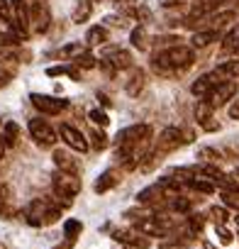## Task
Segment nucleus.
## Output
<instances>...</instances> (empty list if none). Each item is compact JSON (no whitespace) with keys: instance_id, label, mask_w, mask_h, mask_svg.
<instances>
[{"instance_id":"1","label":"nucleus","mask_w":239,"mask_h":249,"mask_svg":"<svg viewBox=\"0 0 239 249\" xmlns=\"http://www.w3.org/2000/svg\"><path fill=\"white\" fill-rule=\"evenodd\" d=\"M195 61V54L190 47L186 44H173L164 52H159L152 61L154 71L161 73V76H176V73H183L186 69H190Z\"/></svg>"},{"instance_id":"2","label":"nucleus","mask_w":239,"mask_h":249,"mask_svg":"<svg viewBox=\"0 0 239 249\" xmlns=\"http://www.w3.org/2000/svg\"><path fill=\"white\" fill-rule=\"evenodd\" d=\"M25 217H27V222H30L32 227H47V225H54V222L61 217V210H59L51 200H47V198H34V200L27 205Z\"/></svg>"},{"instance_id":"3","label":"nucleus","mask_w":239,"mask_h":249,"mask_svg":"<svg viewBox=\"0 0 239 249\" xmlns=\"http://www.w3.org/2000/svg\"><path fill=\"white\" fill-rule=\"evenodd\" d=\"M149 140H152L149 124H130V127L120 130L115 137L117 147H130V149H139V144H147Z\"/></svg>"},{"instance_id":"4","label":"nucleus","mask_w":239,"mask_h":249,"mask_svg":"<svg viewBox=\"0 0 239 249\" xmlns=\"http://www.w3.org/2000/svg\"><path fill=\"white\" fill-rule=\"evenodd\" d=\"M27 25H30V32H37V35H44L51 27V10L44 0H34V3L27 5Z\"/></svg>"},{"instance_id":"5","label":"nucleus","mask_w":239,"mask_h":249,"mask_svg":"<svg viewBox=\"0 0 239 249\" xmlns=\"http://www.w3.org/2000/svg\"><path fill=\"white\" fill-rule=\"evenodd\" d=\"M30 135H32V140L42 147V149H49V147H54L56 144V132H54V127L47 122V120H30Z\"/></svg>"},{"instance_id":"6","label":"nucleus","mask_w":239,"mask_h":249,"mask_svg":"<svg viewBox=\"0 0 239 249\" xmlns=\"http://www.w3.org/2000/svg\"><path fill=\"white\" fill-rule=\"evenodd\" d=\"M54 193L61 196V198H71L81 193V178L73 176V174H64V171H56L54 174Z\"/></svg>"},{"instance_id":"7","label":"nucleus","mask_w":239,"mask_h":249,"mask_svg":"<svg viewBox=\"0 0 239 249\" xmlns=\"http://www.w3.org/2000/svg\"><path fill=\"white\" fill-rule=\"evenodd\" d=\"M237 95V81H220L215 88H212V93L205 98L207 103H210V107L215 110V107H222V105H227L232 98Z\"/></svg>"},{"instance_id":"8","label":"nucleus","mask_w":239,"mask_h":249,"mask_svg":"<svg viewBox=\"0 0 239 249\" xmlns=\"http://www.w3.org/2000/svg\"><path fill=\"white\" fill-rule=\"evenodd\" d=\"M30 100H32V105H34L39 112H44V115H59L61 110H66V107H68V103H66V100L54 98V95H42V93H32V95H30Z\"/></svg>"},{"instance_id":"9","label":"nucleus","mask_w":239,"mask_h":249,"mask_svg":"<svg viewBox=\"0 0 239 249\" xmlns=\"http://www.w3.org/2000/svg\"><path fill=\"white\" fill-rule=\"evenodd\" d=\"M102 59L115 69V71H120V69H132V54L127 52V49H120V47H105L102 49Z\"/></svg>"},{"instance_id":"10","label":"nucleus","mask_w":239,"mask_h":249,"mask_svg":"<svg viewBox=\"0 0 239 249\" xmlns=\"http://www.w3.org/2000/svg\"><path fill=\"white\" fill-rule=\"evenodd\" d=\"M112 239L120 242V244H130V247H135V249H149V247H152L149 237H144V234L137 232V230H115V232H112Z\"/></svg>"},{"instance_id":"11","label":"nucleus","mask_w":239,"mask_h":249,"mask_svg":"<svg viewBox=\"0 0 239 249\" xmlns=\"http://www.w3.org/2000/svg\"><path fill=\"white\" fill-rule=\"evenodd\" d=\"M181 144H183V140H181V130H178V127H166V130L159 135V140H156V149H154V152H159V154H169V152L178 149Z\"/></svg>"},{"instance_id":"12","label":"nucleus","mask_w":239,"mask_h":249,"mask_svg":"<svg viewBox=\"0 0 239 249\" xmlns=\"http://www.w3.org/2000/svg\"><path fill=\"white\" fill-rule=\"evenodd\" d=\"M59 135H61V140H64L71 149H76V152H85V149H88L85 135H83L81 130L71 127V124H61V127H59Z\"/></svg>"},{"instance_id":"13","label":"nucleus","mask_w":239,"mask_h":249,"mask_svg":"<svg viewBox=\"0 0 239 249\" xmlns=\"http://www.w3.org/2000/svg\"><path fill=\"white\" fill-rule=\"evenodd\" d=\"M147 88V73L142 71V69H130V78L125 81V90H127V95H132V98H137L142 90Z\"/></svg>"},{"instance_id":"14","label":"nucleus","mask_w":239,"mask_h":249,"mask_svg":"<svg viewBox=\"0 0 239 249\" xmlns=\"http://www.w3.org/2000/svg\"><path fill=\"white\" fill-rule=\"evenodd\" d=\"M217 83H220V78H217L215 73H205V76H200V78L190 86V93H193L195 98H203V100H205Z\"/></svg>"},{"instance_id":"15","label":"nucleus","mask_w":239,"mask_h":249,"mask_svg":"<svg viewBox=\"0 0 239 249\" xmlns=\"http://www.w3.org/2000/svg\"><path fill=\"white\" fill-rule=\"evenodd\" d=\"M54 164H56V169L64 171V174L78 176V171H81V164H78L68 152H64V149H54Z\"/></svg>"},{"instance_id":"16","label":"nucleus","mask_w":239,"mask_h":249,"mask_svg":"<svg viewBox=\"0 0 239 249\" xmlns=\"http://www.w3.org/2000/svg\"><path fill=\"white\" fill-rule=\"evenodd\" d=\"M164 198H166V196H164V191L159 188V183H154V186H147L144 191H139V193H137V203H139V205H144V208L159 205Z\"/></svg>"},{"instance_id":"17","label":"nucleus","mask_w":239,"mask_h":249,"mask_svg":"<svg viewBox=\"0 0 239 249\" xmlns=\"http://www.w3.org/2000/svg\"><path fill=\"white\" fill-rule=\"evenodd\" d=\"M120 181V171H115V169H107V171H102L100 176H98V181H95V193H107V191H112Z\"/></svg>"},{"instance_id":"18","label":"nucleus","mask_w":239,"mask_h":249,"mask_svg":"<svg viewBox=\"0 0 239 249\" xmlns=\"http://www.w3.org/2000/svg\"><path fill=\"white\" fill-rule=\"evenodd\" d=\"M220 49H222V54H234V56H239V25L222 37V47H220Z\"/></svg>"},{"instance_id":"19","label":"nucleus","mask_w":239,"mask_h":249,"mask_svg":"<svg viewBox=\"0 0 239 249\" xmlns=\"http://www.w3.org/2000/svg\"><path fill=\"white\" fill-rule=\"evenodd\" d=\"M107 37H110L107 30L100 27V25H95V27H90L88 35H85V47H105Z\"/></svg>"},{"instance_id":"20","label":"nucleus","mask_w":239,"mask_h":249,"mask_svg":"<svg viewBox=\"0 0 239 249\" xmlns=\"http://www.w3.org/2000/svg\"><path fill=\"white\" fill-rule=\"evenodd\" d=\"M217 78H227V81H237V76H239V61L234 59V61H222L215 71H212Z\"/></svg>"},{"instance_id":"21","label":"nucleus","mask_w":239,"mask_h":249,"mask_svg":"<svg viewBox=\"0 0 239 249\" xmlns=\"http://www.w3.org/2000/svg\"><path fill=\"white\" fill-rule=\"evenodd\" d=\"M3 144H5V149L8 147H15L17 144V140H20V127H17V122H5V127H3Z\"/></svg>"},{"instance_id":"22","label":"nucleus","mask_w":239,"mask_h":249,"mask_svg":"<svg viewBox=\"0 0 239 249\" xmlns=\"http://www.w3.org/2000/svg\"><path fill=\"white\" fill-rule=\"evenodd\" d=\"M90 13H93V0H81V3L76 5V10H73V15H71V20L76 25H81V22H85L90 18Z\"/></svg>"},{"instance_id":"23","label":"nucleus","mask_w":239,"mask_h":249,"mask_svg":"<svg viewBox=\"0 0 239 249\" xmlns=\"http://www.w3.org/2000/svg\"><path fill=\"white\" fill-rule=\"evenodd\" d=\"M212 42H220V32L215 30H200L193 35V47H207Z\"/></svg>"},{"instance_id":"24","label":"nucleus","mask_w":239,"mask_h":249,"mask_svg":"<svg viewBox=\"0 0 239 249\" xmlns=\"http://www.w3.org/2000/svg\"><path fill=\"white\" fill-rule=\"evenodd\" d=\"M83 52H88V49H85V44L76 42V44H66L64 49H59V52H56V56H61V59H71V61H73V59H78Z\"/></svg>"},{"instance_id":"25","label":"nucleus","mask_w":239,"mask_h":249,"mask_svg":"<svg viewBox=\"0 0 239 249\" xmlns=\"http://www.w3.org/2000/svg\"><path fill=\"white\" fill-rule=\"evenodd\" d=\"M10 203H13V191H10L8 186H0V215H3V217L13 215Z\"/></svg>"},{"instance_id":"26","label":"nucleus","mask_w":239,"mask_h":249,"mask_svg":"<svg viewBox=\"0 0 239 249\" xmlns=\"http://www.w3.org/2000/svg\"><path fill=\"white\" fill-rule=\"evenodd\" d=\"M81 232H83V222L81 220H66L64 222V234H66L68 242H76V237H81Z\"/></svg>"},{"instance_id":"27","label":"nucleus","mask_w":239,"mask_h":249,"mask_svg":"<svg viewBox=\"0 0 239 249\" xmlns=\"http://www.w3.org/2000/svg\"><path fill=\"white\" fill-rule=\"evenodd\" d=\"M149 37H147V32H144V27H137V30H132V35H130V42H132V47H137V49H149V42H147Z\"/></svg>"},{"instance_id":"28","label":"nucleus","mask_w":239,"mask_h":249,"mask_svg":"<svg viewBox=\"0 0 239 249\" xmlns=\"http://www.w3.org/2000/svg\"><path fill=\"white\" fill-rule=\"evenodd\" d=\"M71 66H76V69H95V66H98V59H95L93 54L83 52L78 59H73V61H71Z\"/></svg>"},{"instance_id":"29","label":"nucleus","mask_w":239,"mask_h":249,"mask_svg":"<svg viewBox=\"0 0 239 249\" xmlns=\"http://www.w3.org/2000/svg\"><path fill=\"white\" fill-rule=\"evenodd\" d=\"M90 147H93L95 152H102V149L107 147V135L100 132V130H90Z\"/></svg>"},{"instance_id":"30","label":"nucleus","mask_w":239,"mask_h":249,"mask_svg":"<svg viewBox=\"0 0 239 249\" xmlns=\"http://www.w3.org/2000/svg\"><path fill=\"white\" fill-rule=\"evenodd\" d=\"M188 186L193 188V191H200V193H215V186L210 183V181H205V178H190L188 181Z\"/></svg>"},{"instance_id":"31","label":"nucleus","mask_w":239,"mask_h":249,"mask_svg":"<svg viewBox=\"0 0 239 249\" xmlns=\"http://www.w3.org/2000/svg\"><path fill=\"white\" fill-rule=\"evenodd\" d=\"M190 208H193L190 198H186V196L171 198V210H176V213H190Z\"/></svg>"},{"instance_id":"32","label":"nucleus","mask_w":239,"mask_h":249,"mask_svg":"<svg viewBox=\"0 0 239 249\" xmlns=\"http://www.w3.org/2000/svg\"><path fill=\"white\" fill-rule=\"evenodd\" d=\"M188 227H190L193 234L200 232V230L205 227V215H200V213H188Z\"/></svg>"},{"instance_id":"33","label":"nucleus","mask_w":239,"mask_h":249,"mask_svg":"<svg viewBox=\"0 0 239 249\" xmlns=\"http://www.w3.org/2000/svg\"><path fill=\"white\" fill-rule=\"evenodd\" d=\"M207 117H212V107H210L207 100H200V103L195 105V120L203 122V120H207Z\"/></svg>"},{"instance_id":"34","label":"nucleus","mask_w":239,"mask_h":249,"mask_svg":"<svg viewBox=\"0 0 239 249\" xmlns=\"http://www.w3.org/2000/svg\"><path fill=\"white\" fill-rule=\"evenodd\" d=\"M210 217H212V222H215V225H227V220H229L227 210H224V208H217V205H212V208H210Z\"/></svg>"},{"instance_id":"35","label":"nucleus","mask_w":239,"mask_h":249,"mask_svg":"<svg viewBox=\"0 0 239 249\" xmlns=\"http://www.w3.org/2000/svg\"><path fill=\"white\" fill-rule=\"evenodd\" d=\"M88 117H90V122H93V124H100V127H107V124H110V117H107L102 110H90V112H88Z\"/></svg>"},{"instance_id":"36","label":"nucleus","mask_w":239,"mask_h":249,"mask_svg":"<svg viewBox=\"0 0 239 249\" xmlns=\"http://www.w3.org/2000/svg\"><path fill=\"white\" fill-rule=\"evenodd\" d=\"M15 13H13V5L8 3V0H0V20H5V22H13Z\"/></svg>"},{"instance_id":"37","label":"nucleus","mask_w":239,"mask_h":249,"mask_svg":"<svg viewBox=\"0 0 239 249\" xmlns=\"http://www.w3.org/2000/svg\"><path fill=\"white\" fill-rule=\"evenodd\" d=\"M198 159H207V161H217V159H222V154H220L217 149H212V147H203V149L198 152Z\"/></svg>"},{"instance_id":"38","label":"nucleus","mask_w":239,"mask_h":249,"mask_svg":"<svg viewBox=\"0 0 239 249\" xmlns=\"http://www.w3.org/2000/svg\"><path fill=\"white\" fill-rule=\"evenodd\" d=\"M215 232H217V237H220V242L227 247V244H232L234 242V237H232V232L224 227V225H215Z\"/></svg>"},{"instance_id":"39","label":"nucleus","mask_w":239,"mask_h":249,"mask_svg":"<svg viewBox=\"0 0 239 249\" xmlns=\"http://www.w3.org/2000/svg\"><path fill=\"white\" fill-rule=\"evenodd\" d=\"M222 200H224V205L227 208H234L237 213H239V193H222Z\"/></svg>"},{"instance_id":"40","label":"nucleus","mask_w":239,"mask_h":249,"mask_svg":"<svg viewBox=\"0 0 239 249\" xmlns=\"http://www.w3.org/2000/svg\"><path fill=\"white\" fill-rule=\"evenodd\" d=\"M20 39L13 32H0V47H15Z\"/></svg>"},{"instance_id":"41","label":"nucleus","mask_w":239,"mask_h":249,"mask_svg":"<svg viewBox=\"0 0 239 249\" xmlns=\"http://www.w3.org/2000/svg\"><path fill=\"white\" fill-rule=\"evenodd\" d=\"M198 124H200L205 132H215V130H220V122H215V117H207V120H203V122H198Z\"/></svg>"},{"instance_id":"42","label":"nucleus","mask_w":239,"mask_h":249,"mask_svg":"<svg viewBox=\"0 0 239 249\" xmlns=\"http://www.w3.org/2000/svg\"><path fill=\"white\" fill-rule=\"evenodd\" d=\"M68 76V66H51V69H47V76Z\"/></svg>"},{"instance_id":"43","label":"nucleus","mask_w":239,"mask_h":249,"mask_svg":"<svg viewBox=\"0 0 239 249\" xmlns=\"http://www.w3.org/2000/svg\"><path fill=\"white\" fill-rule=\"evenodd\" d=\"M105 22H110V25H115V27H120V30L127 27V20H125V18H107Z\"/></svg>"},{"instance_id":"44","label":"nucleus","mask_w":239,"mask_h":249,"mask_svg":"<svg viewBox=\"0 0 239 249\" xmlns=\"http://www.w3.org/2000/svg\"><path fill=\"white\" fill-rule=\"evenodd\" d=\"M229 117H232V120H239V98L232 100V105H229Z\"/></svg>"},{"instance_id":"45","label":"nucleus","mask_w":239,"mask_h":249,"mask_svg":"<svg viewBox=\"0 0 239 249\" xmlns=\"http://www.w3.org/2000/svg\"><path fill=\"white\" fill-rule=\"evenodd\" d=\"M10 78H13L10 71H0V88H5V86L10 83Z\"/></svg>"},{"instance_id":"46","label":"nucleus","mask_w":239,"mask_h":249,"mask_svg":"<svg viewBox=\"0 0 239 249\" xmlns=\"http://www.w3.org/2000/svg\"><path fill=\"white\" fill-rule=\"evenodd\" d=\"M54 249H73V242H68V239H66V242H61V244H56Z\"/></svg>"},{"instance_id":"47","label":"nucleus","mask_w":239,"mask_h":249,"mask_svg":"<svg viewBox=\"0 0 239 249\" xmlns=\"http://www.w3.org/2000/svg\"><path fill=\"white\" fill-rule=\"evenodd\" d=\"M8 3H10L13 8H20V5H25V3H27V0H8Z\"/></svg>"},{"instance_id":"48","label":"nucleus","mask_w":239,"mask_h":249,"mask_svg":"<svg viewBox=\"0 0 239 249\" xmlns=\"http://www.w3.org/2000/svg\"><path fill=\"white\" fill-rule=\"evenodd\" d=\"M112 3H117V5H130V3H135V0H112Z\"/></svg>"},{"instance_id":"49","label":"nucleus","mask_w":239,"mask_h":249,"mask_svg":"<svg viewBox=\"0 0 239 249\" xmlns=\"http://www.w3.org/2000/svg\"><path fill=\"white\" fill-rule=\"evenodd\" d=\"M5 157V144H3V140H0V159Z\"/></svg>"},{"instance_id":"50","label":"nucleus","mask_w":239,"mask_h":249,"mask_svg":"<svg viewBox=\"0 0 239 249\" xmlns=\"http://www.w3.org/2000/svg\"><path fill=\"white\" fill-rule=\"evenodd\" d=\"M164 249H183V247H169V244H166V247H164Z\"/></svg>"},{"instance_id":"51","label":"nucleus","mask_w":239,"mask_h":249,"mask_svg":"<svg viewBox=\"0 0 239 249\" xmlns=\"http://www.w3.org/2000/svg\"><path fill=\"white\" fill-rule=\"evenodd\" d=\"M232 178H239V169H237V171H234V176H232Z\"/></svg>"},{"instance_id":"52","label":"nucleus","mask_w":239,"mask_h":249,"mask_svg":"<svg viewBox=\"0 0 239 249\" xmlns=\"http://www.w3.org/2000/svg\"><path fill=\"white\" fill-rule=\"evenodd\" d=\"M234 220H237V227H239V215H237V217H234Z\"/></svg>"},{"instance_id":"53","label":"nucleus","mask_w":239,"mask_h":249,"mask_svg":"<svg viewBox=\"0 0 239 249\" xmlns=\"http://www.w3.org/2000/svg\"><path fill=\"white\" fill-rule=\"evenodd\" d=\"M0 249H5V247H3V244H0Z\"/></svg>"}]
</instances>
